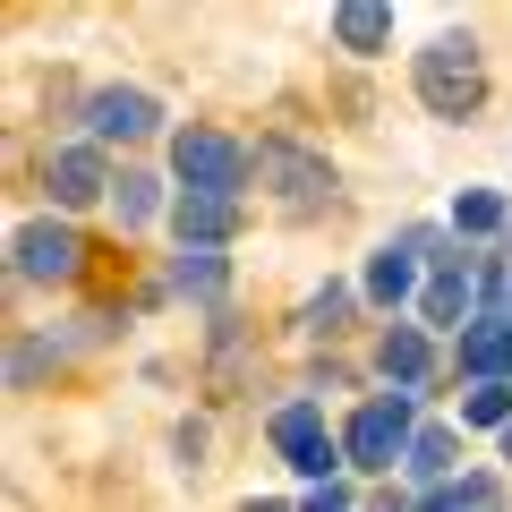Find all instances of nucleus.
Masks as SVG:
<instances>
[{
    "label": "nucleus",
    "mask_w": 512,
    "mask_h": 512,
    "mask_svg": "<svg viewBox=\"0 0 512 512\" xmlns=\"http://www.w3.org/2000/svg\"><path fill=\"white\" fill-rule=\"evenodd\" d=\"M111 214H120V231H146V222L163 214V180H154V171H120V180H111Z\"/></svg>",
    "instance_id": "obj_16"
},
{
    "label": "nucleus",
    "mask_w": 512,
    "mask_h": 512,
    "mask_svg": "<svg viewBox=\"0 0 512 512\" xmlns=\"http://www.w3.org/2000/svg\"><path fill=\"white\" fill-rule=\"evenodd\" d=\"M487 512H495V504H487Z\"/></svg>",
    "instance_id": "obj_25"
},
{
    "label": "nucleus",
    "mask_w": 512,
    "mask_h": 512,
    "mask_svg": "<svg viewBox=\"0 0 512 512\" xmlns=\"http://www.w3.org/2000/svg\"><path fill=\"white\" fill-rule=\"evenodd\" d=\"M504 461H512V427H504Z\"/></svg>",
    "instance_id": "obj_24"
},
{
    "label": "nucleus",
    "mask_w": 512,
    "mask_h": 512,
    "mask_svg": "<svg viewBox=\"0 0 512 512\" xmlns=\"http://www.w3.org/2000/svg\"><path fill=\"white\" fill-rule=\"evenodd\" d=\"M333 43H342V52H384V43H393V9H384V0H342V9H333Z\"/></svg>",
    "instance_id": "obj_14"
},
{
    "label": "nucleus",
    "mask_w": 512,
    "mask_h": 512,
    "mask_svg": "<svg viewBox=\"0 0 512 512\" xmlns=\"http://www.w3.org/2000/svg\"><path fill=\"white\" fill-rule=\"evenodd\" d=\"M453 231H470V239H487V231H512V205L495 197V188H461V205H453Z\"/></svg>",
    "instance_id": "obj_18"
},
{
    "label": "nucleus",
    "mask_w": 512,
    "mask_h": 512,
    "mask_svg": "<svg viewBox=\"0 0 512 512\" xmlns=\"http://www.w3.org/2000/svg\"><path fill=\"white\" fill-rule=\"evenodd\" d=\"M239 359H248L239 316H214V393H231V384H239Z\"/></svg>",
    "instance_id": "obj_20"
},
{
    "label": "nucleus",
    "mask_w": 512,
    "mask_h": 512,
    "mask_svg": "<svg viewBox=\"0 0 512 512\" xmlns=\"http://www.w3.org/2000/svg\"><path fill=\"white\" fill-rule=\"evenodd\" d=\"M453 367L470 384H504L512 376V316H478V325L453 342Z\"/></svg>",
    "instance_id": "obj_11"
},
{
    "label": "nucleus",
    "mask_w": 512,
    "mask_h": 512,
    "mask_svg": "<svg viewBox=\"0 0 512 512\" xmlns=\"http://www.w3.org/2000/svg\"><path fill=\"white\" fill-rule=\"evenodd\" d=\"M402 470L444 487V478L461 470V427H419V436H410V453H402Z\"/></svg>",
    "instance_id": "obj_15"
},
{
    "label": "nucleus",
    "mask_w": 512,
    "mask_h": 512,
    "mask_svg": "<svg viewBox=\"0 0 512 512\" xmlns=\"http://www.w3.org/2000/svg\"><path fill=\"white\" fill-rule=\"evenodd\" d=\"M239 222H248V205L239 197H171V231H180V248H222V239H239Z\"/></svg>",
    "instance_id": "obj_9"
},
{
    "label": "nucleus",
    "mask_w": 512,
    "mask_h": 512,
    "mask_svg": "<svg viewBox=\"0 0 512 512\" xmlns=\"http://www.w3.org/2000/svg\"><path fill=\"white\" fill-rule=\"evenodd\" d=\"M299 512H350V487H342V478H333V487H316V495H308V504H299Z\"/></svg>",
    "instance_id": "obj_22"
},
{
    "label": "nucleus",
    "mask_w": 512,
    "mask_h": 512,
    "mask_svg": "<svg viewBox=\"0 0 512 512\" xmlns=\"http://www.w3.org/2000/svg\"><path fill=\"white\" fill-rule=\"evenodd\" d=\"M265 436H274V453L291 461L299 478H316V487H333V470L350 461V453H342V436H325V410H316V402H282Z\"/></svg>",
    "instance_id": "obj_5"
},
{
    "label": "nucleus",
    "mask_w": 512,
    "mask_h": 512,
    "mask_svg": "<svg viewBox=\"0 0 512 512\" xmlns=\"http://www.w3.org/2000/svg\"><path fill=\"white\" fill-rule=\"evenodd\" d=\"M60 359H69V342H35V333H18V342H9V393H26L35 376H52Z\"/></svg>",
    "instance_id": "obj_17"
},
{
    "label": "nucleus",
    "mask_w": 512,
    "mask_h": 512,
    "mask_svg": "<svg viewBox=\"0 0 512 512\" xmlns=\"http://www.w3.org/2000/svg\"><path fill=\"white\" fill-rule=\"evenodd\" d=\"M367 299H376V308H402L410 291H419V231L410 239H384L376 256H367V282H359Z\"/></svg>",
    "instance_id": "obj_12"
},
{
    "label": "nucleus",
    "mask_w": 512,
    "mask_h": 512,
    "mask_svg": "<svg viewBox=\"0 0 512 512\" xmlns=\"http://www.w3.org/2000/svg\"><path fill=\"white\" fill-rule=\"evenodd\" d=\"M256 188H274L282 214L308 222L333 205V163L316 146H299V137H256Z\"/></svg>",
    "instance_id": "obj_2"
},
{
    "label": "nucleus",
    "mask_w": 512,
    "mask_h": 512,
    "mask_svg": "<svg viewBox=\"0 0 512 512\" xmlns=\"http://www.w3.org/2000/svg\"><path fill=\"white\" fill-rule=\"evenodd\" d=\"M171 299L222 308V299H231V256H222V248H180V256H171Z\"/></svg>",
    "instance_id": "obj_13"
},
{
    "label": "nucleus",
    "mask_w": 512,
    "mask_h": 512,
    "mask_svg": "<svg viewBox=\"0 0 512 512\" xmlns=\"http://www.w3.org/2000/svg\"><path fill=\"white\" fill-rule=\"evenodd\" d=\"M171 171H180L188 197H239L256 180V154L239 137H222V128H180L171 137Z\"/></svg>",
    "instance_id": "obj_3"
},
{
    "label": "nucleus",
    "mask_w": 512,
    "mask_h": 512,
    "mask_svg": "<svg viewBox=\"0 0 512 512\" xmlns=\"http://www.w3.org/2000/svg\"><path fill=\"white\" fill-rule=\"evenodd\" d=\"M461 427H512V384H470L461 393Z\"/></svg>",
    "instance_id": "obj_19"
},
{
    "label": "nucleus",
    "mask_w": 512,
    "mask_h": 512,
    "mask_svg": "<svg viewBox=\"0 0 512 512\" xmlns=\"http://www.w3.org/2000/svg\"><path fill=\"white\" fill-rule=\"evenodd\" d=\"M376 376L393 384V393H419V384L436 376V342H427V325H384V342H376Z\"/></svg>",
    "instance_id": "obj_10"
},
{
    "label": "nucleus",
    "mask_w": 512,
    "mask_h": 512,
    "mask_svg": "<svg viewBox=\"0 0 512 512\" xmlns=\"http://www.w3.org/2000/svg\"><path fill=\"white\" fill-rule=\"evenodd\" d=\"M350 299H359V291H350V282H325V291H316L308 308H299V325H308V333H342V316H350Z\"/></svg>",
    "instance_id": "obj_21"
},
{
    "label": "nucleus",
    "mask_w": 512,
    "mask_h": 512,
    "mask_svg": "<svg viewBox=\"0 0 512 512\" xmlns=\"http://www.w3.org/2000/svg\"><path fill=\"white\" fill-rule=\"evenodd\" d=\"M86 128H94V146H137V137L163 128V103L146 86H103V94H86Z\"/></svg>",
    "instance_id": "obj_8"
},
{
    "label": "nucleus",
    "mask_w": 512,
    "mask_h": 512,
    "mask_svg": "<svg viewBox=\"0 0 512 512\" xmlns=\"http://www.w3.org/2000/svg\"><path fill=\"white\" fill-rule=\"evenodd\" d=\"M43 188H52L60 214H77V205L111 197V154L94 146V137H77V146H52V154H43Z\"/></svg>",
    "instance_id": "obj_7"
},
{
    "label": "nucleus",
    "mask_w": 512,
    "mask_h": 512,
    "mask_svg": "<svg viewBox=\"0 0 512 512\" xmlns=\"http://www.w3.org/2000/svg\"><path fill=\"white\" fill-rule=\"evenodd\" d=\"M248 512H291V504H274V495H265V504H248Z\"/></svg>",
    "instance_id": "obj_23"
},
{
    "label": "nucleus",
    "mask_w": 512,
    "mask_h": 512,
    "mask_svg": "<svg viewBox=\"0 0 512 512\" xmlns=\"http://www.w3.org/2000/svg\"><path fill=\"white\" fill-rule=\"evenodd\" d=\"M410 436H419V419H410V393H376V402L350 410L342 453H350V470H393V461L410 453Z\"/></svg>",
    "instance_id": "obj_4"
},
{
    "label": "nucleus",
    "mask_w": 512,
    "mask_h": 512,
    "mask_svg": "<svg viewBox=\"0 0 512 512\" xmlns=\"http://www.w3.org/2000/svg\"><path fill=\"white\" fill-rule=\"evenodd\" d=\"M410 86H419V103L436 111V120H470V111L487 103V60H478L470 35H436L410 60Z\"/></svg>",
    "instance_id": "obj_1"
},
{
    "label": "nucleus",
    "mask_w": 512,
    "mask_h": 512,
    "mask_svg": "<svg viewBox=\"0 0 512 512\" xmlns=\"http://www.w3.org/2000/svg\"><path fill=\"white\" fill-rule=\"evenodd\" d=\"M9 265H18V282H77V265H86V248H77L69 222H18V239H9Z\"/></svg>",
    "instance_id": "obj_6"
}]
</instances>
